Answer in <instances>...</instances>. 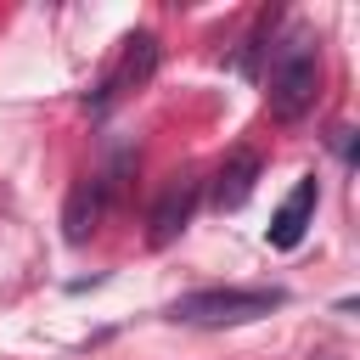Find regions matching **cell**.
Listing matches in <instances>:
<instances>
[{
  "mask_svg": "<svg viewBox=\"0 0 360 360\" xmlns=\"http://www.w3.org/2000/svg\"><path fill=\"white\" fill-rule=\"evenodd\" d=\"M315 90H321V39L315 28L292 22L276 51H270V112L276 118H304L315 107Z\"/></svg>",
  "mask_w": 360,
  "mask_h": 360,
  "instance_id": "6da1fadb",
  "label": "cell"
},
{
  "mask_svg": "<svg viewBox=\"0 0 360 360\" xmlns=\"http://www.w3.org/2000/svg\"><path fill=\"white\" fill-rule=\"evenodd\" d=\"M281 304H287L281 287H202V292H186L169 315L186 326H242V321H259Z\"/></svg>",
  "mask_w": 360,
  "mask_h": 360,
  "instance_id": "7a4b0ae2",
  "label": "cell"
},
{
  "mask_svg": "<svg viewBox=\"0 0 360 360\" xmlns=\"http://www.w3.org/2000/svg\"><path fill=\"white\" fill-rule=\"evenodd\" d=\"M152 68H158V34H129V39H124L118 68H112L90 96H84V107H107V101H118L124 90L146 84V79H152Z\"/></svg>",
  "mask_w": 360,
  "mask_h": 360,
  "instance_id": "3957f363",
  "label": "cell"
},
{
  "mask_svg": "<svg viewBox=\"0 0 360 360\" xmlns=\"http://www.w3.org/2000/svg\"><path fill=\"white\" fill-rule=\"evenodd\" d=\"M197 197H202V180L197 174H174L169 186H163V197L152 202V231H146V242L152 248H169L186 225H191V214H197Z\"/></svg>",
  "mask_w": 360,
  "mask_h": 360,
  "instance_id": "277c9868",
  "label": "cell"
},
{
  "mask_svg": "<svg viewBox=\"0 0 360 360\" xmlns=\"http://www.w3.org/2000/svg\"><path fill=\"white\" fill-rule=\"evenodd\" d=\"M315 197H321V186H315V174H304L298 186H292V197L276 208V219H270V248H281V253H292L298 242H304V231H309V219H315Z\"/></svg>",
  "mask_w": 360,
  "mask_h": 360,
  "instance_id": "5b68a950",
  "label": "cell"
},
{
  "mask_svg": "<svg viewBox=\"0 0 360 360\" xmlns=\"http://www.w3.org/2000/svg\"><path fill=\"white\" fill-rule=\"evenodd\" d=\"M253 180H259V152H231V158L219 163L214 186H208V202H214L219 214H236V208L253 197Z\"/></svg>",
  "mask_w": 360,
  "mask_h": 360,
  "instance_id": "8992f818",
  "label": "cell"
},
{
  "mask_svg": "<svg viewBox=\"0 0 360 360\" xmlns=\"http://www.w3.org/2000/svg\"><path fill=\"white\" fill-rule=\"evenodd\" d=\"M101 208H107V186L101 180H79L62 202V236L68 242H84L96 225H101Z\"/></svg>",
  "mask_w": 360,
  "mask_h": 360,
  "instance_id": "52a82bcc",
  "label": "cell"
}]
</instances>
